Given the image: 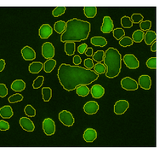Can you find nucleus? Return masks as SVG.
Here are the masks:
<instances>
[{
  "mask_svg": "<svg viewBox=\"0 0 160 152\" xmlns=\"http://www.w3.org/2000/svg\"><path fill=\"white\" fill-rule=\"evenodd\" d=\"M90 43L95 46L104 47L108 45V41L102 36H96V37H93L90 39Z\"/></svg>",
  "mask_w": 160,
  "mask_h": 152,
  "instance_id": "21",
  "label": "nucleus"
},
{
  "mask_svg": "<svg viewBox=\"0 0 160 152\" xmlns=\"http://www.w3.org/2000/svg\"><path fill=\"white\" fill-rule=\"evenodd\" d=\"M76 92L79 97H86L88 96L90 92V89L89 87L85 86V85H82V86H78L76 88Z\"/></svg>",
  "mask_w": 160,
  "mask_h": 152,
  "instance_id": "25",
  "label": "nucleus"
},
{
  "mask_svg": "<svg viewBox=\"0 0 160 152\" xmlns=\"http://www.w3.org/2000/svg\"><path fill=\"white\" fill-rule=\"evenodd\" d=\"M8 95V88L6 85L0 83V97H4Z\"/></svg>",
  "mask_w": 160,
  "mask_h": 152,
  "instance_id": "42",
  "label": "nucleus"
},
{
  "mask_svg": "<svg viewBox=\"0 0 160 152\" xmlns=\"http://www.w3.org/2000/svg\"><path fill=\"white\" fill-rule=\"evenodd\" d=\"M24 112L28 117H34V116H36V109H34L31 104H28L25 107Z\"/></svg>",
  "mask_w": 160,
  "mask_h": 152,
  "instance_id": "34",
  "label": "nucleus"
},
{
  "mask_svg": "<svg viewBox=\"0 0 160 152\" xmlns=\"http://www.w3.org/2000/svg\"><path fill=\"white\" fill-rule=\"evenodd\" d=\"M10 87H11V89L13 91L19 92H22L23 90H25V88H26V83L22 80H16V81H14L11 83Z\"/></svg>",
  "mask_w": 160,
  "mask_h": 152,
  "instance_id": "20",
  "label": "nucleus"
},
{
  "mask_svg": "<svg viewBox=\"0 0 160 152\" xmlns=\"http://www.w3.org/2000/svg\"><path fill=\"white\" fill-rule=\"evenodd\" d=\"M53 34L52 27L49 24H43L38 30V34L41 39H48Z\"/></svg>",
  "mask_w": 160,
  "mask_h": 152,
  "instance_id": "15",
  "label": "nucleus"
},
{
  "mask_svg": "<svg viewBox=\"0 0 160 152\" xmlns=\"http://www.w3.org/2000/svg\"><path fill=\"white\" fill-rule=\"evenodd\" d=\"M57 76L62 87L68 92L75 90L78 86L91 84L99 78L94 70L67 63H62L59 67Z\"/></svg>",
  "mask_w": 160,
  "mask_h": 152,
  "instance_id": "1",
  "label": "nucleus"
},
{
  "mask_svg": "<svg viewBox=\"0 0 160 152\" xmlns=\"http://www.w3.org/2000/svg\"><path fill=\"white\" fill-rule=\"evenodd\" d=\"M67 7L62 6V7H56L52 11V15L54 17H58V16H62L65 12H66Z\"/></svg>",
  "mask_w": 160,
  "mask_h": 152,
  "instance_id": "38",
  "label": "nucleus"
},
{
  "mask_svg": "<svg viewBox=\"0 0 160 152\" xmlns=\"http://www.w3.org/2000/svg\"><path fill=\"white\" fill-rule=\"evenodd\" d=\"M119 45L122 47H129L131 46L134 42H133L131 38L128 37V36H123L121 39H119Z\"/></svg>",
  "mask_w": 160,
  "mask_h": 152,
  "instance_id": "31",
  "label": "nucleus"
},
{
  "mask_svg": "<svg viewBox=\"0 0 160 152\" xmlns=\"http://www.w3.org/2000/svg\"><path fill=\"white\" fill-rule=\"evenodd\" d=\"M76 45L74 42H66L65 43V52L68 56H72L75 52Z\"/></svg>",
  "mask_w": 160,
  "mask_h": 152,
  "instance_id": "26",
  "label": "nucleus"
},
{
  "mask_svg": "<svg viewBox=\"0 0 160 152\" xmlns=\"http://www.w3.org/2000/svg\"><path fill=\"white\" fill-rule=\"evenodd\" d=\"M103 63L107 67L105 75L109 79H112L118 76L122 68V56L117 49L109 47L105 51Z\"/></svg>",
  "mask_w": 160,
  "mask_h": 152,
  "instance_id": "3",
  "label": "nucleus"
},
{
  "mask_svg": "<svg viewBox=\"0 0 160 152\" xmlns=\"http://www.w3.org/2000/svg\"><path fill=\"white\" fill-rule=\"evenodd\" d=\"M123 61L127 68L129 69H137L140 67V62L134 54H126L123 56Z\"/></svg>",
  "mask_w": 160,
  "mask_h": 152,
  "instance_id": "5",
  "label": "nucleus"
},
{
  "mask_svg": "<svg viewBox=\"0 0 160 152\" xmlns=\"http://www.w3.org/2000/svg\"><path fill=\"white\" fill-rule=\"evenodd\" d=\"M43 131L47 136H51L56 133V124L51 118L44 119L43 121Z\"/></svg>",
  "mask_w": 160,
  "mask_h": 152,
  "instance_id": "8",
  "label": "nucleus"
},
{
  "mask_svg": "<svg viewBox=\"0 0 160 152\" xmlns=\"http://www.w3.org/2000/svg\"><path fill=\"white\" fill-rule=\"evenodd\" d=\"M94 62H93L92 59H90V58H87V59L84 60V67L86 69H90V70H92L93 68H94Z\"/></svg>",
  "mask_w": 160,
  "mask_h": 152,
  "instance_id": "43",
  "label": "nucleus"
},
{
  "mask_svg": "<svg viewBox=\"0 0 160 152\" xmlns=\"http://www.w3.org/2000/svg\"><path fill=\"white\" fill-rule=\"evenodd\" d=\"M151 50L152 52H156L157 51V41H155L151 45Z\"/></svg>",
  "mask_w": 160,
  "mask_h": 152,
  "instance_id": "49",
  "label": "nucleus"
},
{
  "mask_svg": "<svg viewBox=\"0 0 160 152\" xmlns=\"http://www.w3.org/2000/svg\"><path fill=\"white\" fill-rule=\"evenodd\" d=\"M55 47L50 42H45L42 45V56L46 59H52L55 56Z\"/></svg>",
  "mask_w": 160,
  "mask_h": 152,
  "instance_id": "7",
  "label": "nucleus"
},
{
  "mask_svg": "<svg viewBox=\"0 0 160 152\" xmlns=\"http://www.w3.org/2000/svg\"><path fill=\"white\" fill-rule=\"evenodd\" d=\"M9 129V124L7 121L0 120V131H8Z\"/></svg>",
  "mask_w": 160,
  "mask_h": 152,
  "instance_id": "44",
  "label": "nucleus"
},
{
  "mask_svg": "<svg viewBox=\"0 0 160 152\" xmlns=\"http://www.w3.org/2000/svg\"><path fill=\"white\" fill-rule=\"evenodd\" d=\"M43 81H44V77L43 76H38L33 81L32 83V88L33 89H38L40 87L42 86V85L43 84Z\"/></svg>",
  "mask_w": 160,
  "mask_h": 152,
  "instance_id": "39",
  "label": "nucleus"
},
{
  "mask_svg": "<svg viewBox=\"0 0 160 152\" xmlns=\"http://www.w3.org/2000/svg\"><path fill=\"white\" fill-rule=\"evenodd\" d=\"M130 20L133 22V24L134 23L137 24V23H140V22L143 21V16L141 13H134L130 17Z\"/></svg>",
  "mask_w": 160,
  "mask_h": 152,
  "instance_id": "41",
  "label": "nucleus"
},
{
  "mask_svg": "<svg viewBox=\"0 0 160 152\" xmlns=\"http://www.w3.org/2000/svg\"><path fill=\"white\" fill-rule=\"evenodd\" d=\"M121 86L126 91H136L138 89V83L130 77H124L121 80Z\"/></svg>",
  "mask_w": 160,
  "mask_h": 152,
  "instance_id": "6",
  "label": "nucleus"
},
{
  "mask_svg": "<svg viewBox=\"0 0 160 152\" xmlns=\"http://www.w3.org/2000/svg\"><path fill=\"white\" fill-rule=\"evenodd\" d=\"M92 56L93 61H96V62H102L104 59L105 51L104 50H97Z\"/></svg>",
  "mask_w": 160,
  "mask_h": 152,
  "instance_id": "36",
  "label": "nucleus"
},
{
  "mask_svg": "<svg viewBox=\"0 0 160 152\" xmlns=\"http://www.w3.org/2000/svg\"><path fill=\"white\" fill-rule=\"evenodd\" d=\"M94 71L96 72L97 75H103L107 71V67L104 65L103 62H97L94 65Z\"/></svg>",
  "mask_w": 160,
  "mask_h": 152,
  "instance_id": "30",
  "label": "nucleus"
},
{
  "mask_svg": "<svg viewBox=\"0 0 160 152\" xmlns=\"http://www.w3.org/2000/svg\"><path fill=\"white\" fill-rule=\"evenodd\" d=\"M146 64L148 66V68H149L150 69H156L157 68V57L156 56L150 57L147 61Z\"/></svg>",
  "mask_w": 160,
  "mask_h": 152,
  "instance_id": "40",
  "label": "nucleus"
},
{
  "mask_svg": "<svg viewBox=\"0 0 160 152\" xmlns=\"http://www.w3.org/2000/svg\"><path fill=\"white\" fill-rule=\"evenodd\" d=\"M22 56L26 61H32L36 58V52L32 47L25 46L22 48Z\"/></svg>",
  "mask_w": 160,
  "mask_h": 152,
  "instance_id": "14",
  "label": "nucleus"
},
{
  "mask_svg": "<svg viewBox=\"0 0 160 152\" xmlns=\"http://www.w3.org/2000/svg\"><path fill=\"white\" fill-rule=\"evenodd\" d=\"M19 123L22 129L27 132H33L35 129V125L28 117H22L19 121Z\"/></svg>",
  "mask_w": 160,
  "mask_h": 152,
  "instance_id": "13",
  "label": "nucleus"
},
{
  "mask_svg": "<svg viewBox=\"0 0 160 152\" xmlns=\"http://www.w3.org/2000/svg\"><path fill=\"white\" fill-rule=\"evenodd\" d=\"M66 27H67V22L63 21H58L54 24V29L59 34H62L65 31Z\"/></svg>",
  "mask_w": 160,
  "mask_h": 152,
  "instance_id": "29",
  "label": "nucleus"
},
{
  "mask_svg": "<svg viewBox=\"0 0 160 152\" xmlns=\"http://www.w3.org/2000/svg\"><path fill=\"white\" fill-rule=\"evenodd\" d=\"M83 13L87 18H94L97 14V7L89 6L83 8Z\"/></svg>",
  "mask_w": 160,
  "mask_h": 152,
  "instance_id": "24",
  "label": "nucleus"
},
{
  "mask_svg": "<svg viewBox=\"0 0 160 152\" xmlns=\"http://www.w3.org/2000/svg\"><path fill=\"white\" fill-rule=\"evenodd\" d=\"M42 96L44 102H49L52 97V89L50 87H43L42 89Z\"/></svg>",
  "mask_w": 160,
  "mask_h": 152,
  "instance_id": "28",
  "label": "nucleus"
},
{
  "mask_svg": "<svg viewBox=\"0 0 160 152\" xmlns=\"http://www.w3.org/2000/svg\"><path fill=\"white\" fill-rule=\"evenodd\" d=\"M83 139L88 143H91L95 141L97 138V132L93 128H87L83 133Z\"/></svg>",
  "mask_w": 160,
  "mask_h": 152,
  "instance_id": "16",
  "label": "nucleus"
},
{
  "mask_svg": "<svg viewBox=\"0 0 160 152\" xmlns=\"http://www.w3.org/2000/svg\"><path fill=\"white\" fill-rule=\"evenodd\" d=\"M88 48V45H87V44L83 43L82 44V45H80L78 47V53L79 54H84V52H85V50H86V49Z\"/></svg>",
  "mask_w": 160,
  "mask_h": 152,
  "instance_id": "45",
  "label": "nucleus"
},
{
  "mask_svg": "<svg viewBox=\"0 0 160 152\" xmlns=\"http://www.w3.org/2000/svg\"><path fill=\"white\" fill-rule=\"evenodd\" d=\"M82 62V59H81V57L79 56H78V55H75L73 56V63L75 66H79L80 63Z\"/></svg>",
  "mask_w": 160,
  "mask_h": 152,
  "instance_id": "46",
  "label": "nucleus"
},
{
  "mask_svg": "<svg viewBox=\"0 0 160 152\" xmlns=\"http://www.w3.org/2000/svg\"><path fill=\"white\" fill-rule=\"evenodd\" d=\"M138 86L144 90H150L152 86V80L151 77L148 75H141L138 80Z\"/></svg>",
  "mask_w": 160,
  "mask_h": 152,
  "instance_id": "12",
  "label": "nucleus"
},
{
  "mask_svg": "<svg viewBox=\"0 0 160 152\" xmlns=\"http://www.w3.org/2000/svg\"><path fill=\"white\" fill-rule=\"evenodd\" d=\"M90 93H91L93 97L101 98L105 94L104 87L101 86V85H94L90 89Z\"/></svg>",
  "mask_w": 160,
  "mask_h": 152,
  "instance_id": "17",
  "label": "nucleus"
},
{
  "mask_svg": "<svg viewBox=\"0 0 160 152\" xmlns=\"http://www.w3.org/2000/svg\"><path fill=\"white\" fill-rule=\"evenodd\" d=\"M112 34H113V37L117 39V40H119L121 39L123 36H125V31L123 30V28H114L112 30Z\"/></svg>",
  "mask_w": 160,
  "mask_h": 152,
  "instance_id": "32",
  "label": "nucleus"
},
{
  "mask_svg": "<svg viewBox=\"0 0 160 152\" xmlns=\"http://www.w3.org/2000/svg\"><path fill=\"white\" fill-rule=\"evenodd\" d=\"M129 103L127 100L121 99L115 102L113 111L116 115H123L129 109Z\"/></svg>",
  "mask_w": 160,
  "mask_h": 152,
  "instance_id": "9",
  "label": "nucleus"
},
{
  "mask_svg": "<svg viewBox=\"0 0 160 152\" xmlns=\"http://www.w3.org/2000/svg\"><path fill=\"white\" fill-rule=\"evenodd\" d=\"M98 102H95V101H89L83 106V111L85 112L87 115H95L98 112Z\"/></svg>",
  "mask_w": 160,
  "mask_h": 152,
  "instance_id": "11",
  "label": "nucleus"
},
{
  "mask_svg": "<svg viewBox=\"0 0 160 152\" xmlns=\"http://www.w3.org/2000/svg\"><path fill=\"white\" fill-rule=\"evenodd\" d=\"M43 69V63L40 62H32L28 67V70L31 74H38Z\"/></svg>",
  "mask_w": 160,
  "mask_h": 152,
  "instance_id": "23",
  "label": "nucleus"
},
{
  "mask_svg": "<svg viewBox=\"0 0 160 152\" xmlns=\"http://www.w3.org/2000/svg\"><path fill=\"white\" fill-rule=\"evenodd\" d=\"M144 40L145 43L148 45H151L152 44L157 41V34L156 32L152 31V30H148L144 34Z\"/></svg>",
  "mask_w": 160,
  "mask_h": 152,
  "instance_id": "18",
  "label": "nucleus"
},
{
  "mask_svg": "<svg viewBox=\"0 0 160 152\" xmlns=\"http://www.w3.org/2000/svg\"><path fill=\"white\" fill-rule=\"evenodd\" d=\"M59 121L66 127H72L75 122L73 115L71 112L68 110H62L59 113Z\"/></svg>",
  "mask_w": 160,
  "mask_h": 152,
  "instance_id": "4",
  "label": "nucleus"
},
{
  "mask_svg": "<svg viewBox=\"0 0 160 152\" xmlns=\"http://www.w3.org/2000/svg\"><path fill=\"white\" fill-rule=\"evenodd\" d=\"M14 115L12 108L9 105H5L0 108V116L3 119L11 118Z\"/></svg>",
  "mask_w": 160,
  "mask_h": 152,
  "instance_id": "19",
  "label": "nucleus"
},
{
  "mask_svg": "<svg viewBox=\"0 0 160 152\" xmlns=\"http://www.w3.org/2000/svg\"><path fill=\"white\" fill-rule=\"evenodd\" d=\"M139 25H140V30H142V31H148V30H150V28H152V22L151 21H149V20H147V21H142L139 23Z\"/></svg>",
  "mask_w": 160,
  "mask_h": 152,
  "instance_id": "37",
  "label": "nucleus"
},
{
  "mask_svg": "<svg viewBox=\"0 0 160 152\" xmlns=\"http://www.w3.org/2000/svg\"><path fill=\"white\" fill-rule=\"evenodd\" d=\"M132 40L133 42H136V43H141L143 39H144V32L142 30H136L132 34Z\"/></svg>",
  "mask_w": 160,
  "mask_h": 152,
  "instance_id": "27",
  "label": "nucleus"
},
{
  "mask_svg": "<svg viewBox=\"0 0 160 152\" xmlns=\"http://www.w3.org/2000/svg\"><path fill=\"white\" fill-rule=\"evenodd\" d=\"M84 54L86 55L87 56H93V48H91V47H88L86 49V50H85V52H84Z\"/></svg>",
  "mask_w": 160,
  "mask_h": 152,
  "instance_id": "47",
  "label": "nucleus"
},
{
  "mask_svg": "<svg viewBox=\"0 0 160 152\" xmlns=\"http://www.w3.org/2000/svg\"><path fill=\"white\" fill-rule=\"evenodd\" d=\"M91 29L89 22L73 18L67 22L65 31L61 34V42H80L88 39Z\"/></svg>",
  "mask_w": 160,
  "mask_h": 152,
  "instance_id": "2",
  "label": "nucleus"
},
{
  "mask_svg": "<svg viewBox=\"0 0 160 152\" xmlns=\"http://www.w3.org/2000/svg\"><path fill=\"white\" fill-rule=\"evenodd\" d=\"M22 100H23V96H22V94H20V93H16V94H13L11 96L9 97V101L10 103H16V102H22Z\"/></svg>",
  "mask_w": 160,
  "mask_h": 152,
  "instance_id": "35",
  "label": "nucleus"
},
{
  "mask_svg": "<svg viewBox=\"0 0 160 152\" xmlns=\"http://www.w3.org/2000/svg\"><path fill=\"white\" fill-rule=\"evenodd\" d=\"M56 61L52 59H47V61L43 64V69L45 73H50L56 68Z\"/></svg>",
  "mask_w": 160,
  "mask_h": 152,
  "instance_id": "22",
  "label": "nucleus"
},
{
  "mask_svg": "<svg viewBox=\"0 0 160 152\" xmlns=\"http://www.w3.org/2000/svg\"><path fill=\"white\" fill-rule=\"evenodd\" d=\"M121 25L123 28H131L133 26V22L130 20V17L124 16L121 18Z\"/></svg>",
  "mask_w": 160,
  "mask_h": 152,
  "instance_id": "33",
  "label": "nucleus"
},
{
  "mask_svg": "<svg viewBox=\"0 0 160 152\" xmlns=\"http://www.w3.org/2000/svg\"><path fill=\"white\" fill-rule=\"evenodd\" d=\"M5 61L3 59H0V73L3 71L4 68H5Z\"/></svg>",
  "mask_w": 160,
  "mask_h": 152,
  "instance_id": "48",
  "label": "nucleus"
},
{
  "mask_svg": "<svg viewBox=\"0 0 160 152\" xmlns=\"http://www.w3.org/2000/svg\"><path fill=\"white\" fill-rule=\"evenodd\" d=\"M114 29V24L110 16H104L103 22L101 27V31L103 34H110Z\"/></svg>",
  "mask_w": 160,
  "mask_h": 152,
  "instance_id": "10",
  "label": "nucleus"
}]
</instances>
